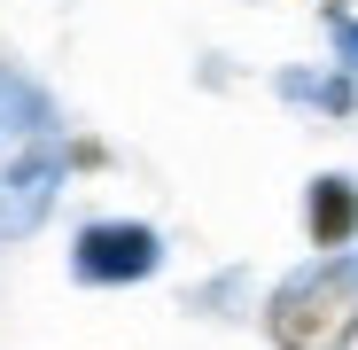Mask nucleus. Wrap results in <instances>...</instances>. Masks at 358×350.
Segmentation results:
<instances>
[{
	"mask_svg": "<svg viewBox=\"0 0 358 350\" xmlns=\"http://www.w3.org/2000/svg\"><path fill=\"white\" fill-rule=\"evenodd\" d=\"M265 335L273 350H350L358 342V257L327 249L320 265L288 272L265 296Z\"/></svg>",
	"mask_w": 358,
	"mask_h": 350,
	"instance_id": "obj_1",
	"label": "nucleus"
},
{
	"mask_svg": "<svg viewBox=\"0 0 358 350\" xmlns=\"http://www.w3.org/2000/svg\"><path fill=\"white\" fill-rule=\"evenodd\" d=\"M156 265H164V233L141 218H94L71 242V272L86 288H133V280H156Z\"/></svg>",
	"mask_w": 358,
	"mask_h": 350,
	"instance_id": "obj_2",
	"label": "nucleus"
},
{
	"mask_svg": "<svg viewBox=\"0 0 358 350\" xmlns=\"http://www.w3.org/2000/svg\"><path fill=\"white\" fill-rule=\"evenodd\" d=\"M55 187H63V140H31L16 156H0V242H24L47 226Z\"/></svg>",
	"mask_w": 358,
	"mask_h": 350,
	"instance_id": "obj_3",
	"label": "nucleus"
},
{
	"mask_svg": "<svg viewBox=\"0 0 358 350\" xmlns=\"http://www.w3.org/2000/svg\"><path fill=\"white\" fill-rule=\"evenodd\" d=\"M31 140H63V117H55L47 86H31L8 54H0V156H16Z\"/></svg>",
	"mask_w": 358,
	"mask_h": 350,
	"instance_id": "obj_4",
	"label": "nucleus"
},
{
	"mask_svg": "<svg viewBox=\"0 0 358 350\" xmlns=\"http://www.w3.org/2000/svg\"><path fill=\"white\" fill-rule=\"evenodd\" d=\"M304 226H312V249H350L358 242V187L343 180V171H320V180H312Z\"/></svg>",
	"mask_w": 358,
	"mask_h": 350,
	"instance_id": "obj_5",
	"label": "nucleus"
},
{
	"mask_svg": "<svg viewBox=\"0 0 358 350\" xmlns=\"http://www.w3.org/2000/svg\"><path fill=\"white\" fill-rule=\"evenodd\" d=\"M327 31H335V63L358 71V16L350 8H327Z\"/></svg>",
	"mask_w": 358,
	"mask_h": 350,
	"instance_id": "obj_6",
	"label": "nucleus"
}]
</instances>
